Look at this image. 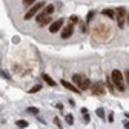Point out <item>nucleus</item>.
Segmentation results:
<instances>
[{
    "instance_id": "obj_26",
    "label": "nucleus",
    "mask_w": 129,
    "mask_h": 129,
    "mask_svg": "<svg viewBox=\"0 0 129 129\" xmlns=\"http://www.w3.org/2000/svg\"><path fill=\"white\" fill-rule=\"evenodd\" d=\"M57 109H60V111H61V109H63V105H61V103H57Z\"/></svg>"
},
{
    "instance_id": "obj_23",
    "label": "nucleus",
    "mask_w": 129,
    "mask_h": 129,
    "mask_svg": "<svg viewBox=\"0 0 129 129\" xmlns=\"http://www.w3.org/2000/svg\"><path fill=\"white\" fill-rule=\"evenodd\" d=\"M54 123H55V124H57V126H58V127H61V123H60V120H58V118H57V117H55V118H54Z\"/></svg>"
},
{
    "instance_id": "obj_22",
    "label": "nucleus",
    "mask_w": 129,
    "mask_h": 129,
    "mask_svg": "<svg viewBox=\"0 0 129 129\" xmlns=\"http://www.w3.org/2000/svg\"><path fill=\"white\" fill-rule=\"evenodd\" d=\"M108 120H109L111 123H112V121H114V114H112V112H111V114L108 115Z\"/></svg>"
},
{
    "instance_id": "obj_14",
    "label": "nucleus",
    "mask_w": 129,
    "mask_h": 129,
    "mask_svg": "<svg viewBox=\"0 0 129 129\" xmlns=\"http://www.w3.org/2000/svg\"><path fill=\"white\" fill-rule=\"evenodd\" d=\"M66 123H68L69 126L74 124V115H72V114H68V115H66Z\"/></svg>"
},
{
    "instance_id": "obj_5",
    "label": "nucleus",
    "mask_w": 129,
    "mask_h": 129,
    "mask_svg": "<svg viewBox=\"0 0 129 129\" xmlns=\"http://www.w3.org/2000/svg\"><path fill=\"white\" fill-rule=\"evenodd\" d=\"M124 15H126V9L123 6H120L117 9V22H118V28L124 26Z\"/></svg>"
},
{
    "instance_id": "obj_24",
    "label": "nucleus",
    "mask_w": 129,
    "mask_h": 129,
    "mask_svg": "<svg viewBox=\"0 0 129 129\" xmlns=\"http://www.w3.org/2000/svg\"><path fill=\"white\" fill-rule=\"evenodd\" d=\"M124 77H126V82L129 83V71H124Z\"/></svg>"
},
{
    "instance_id": "obj_6",
    "label": "nucleus",
    "mask_w": 129,
    "mask_h": 129,
    "mask_svg": "<svg viewBox=\"0 0 129 129\" xmlns=\"http://www.w3.org/2000/svg\"><path fill=\"white\" fill-rule=\"evenodd\" d=\"M61 26H63V19H58V20H55V22H52L49 25V32L55 34V32H58L61 29Z\"/></svg>"
},
{
    "instance_id": "obj_27",
    "label": "nucleus",
    "mask_w": 129,
    "mask_h": 129,
    "mask_svg": "<svg viewBox=\"0 0 129 129\" xmlns=\"http://www.w3.org/2000/svg\"><path fill=\"white\" fill-rule=\"evenodd\" d=\"M124 126H126V127L129 129V121H124Z\"/></svg>"
},
{
    "instance_id": "obj_16",
    "label": "nucleus",
    "mask_w": 129,
    "mask_h": 129,
    "mask_svg": "<svg viewBox=\"0 0 129 129\" xmlns=\"http://www.w3.org/2000/svg\"><path fill=\"white\" fill-rule=\"evenodd\" d=\"M40 89H42V86H40V85H37V86H34V88H31V89H29V92H31V94H34V92H39Z\"/></svg>"
},
{
    "instance_id": "obj_25",
    "label": "nucleus",
    "mask_w": 129,
    "mask_h": 129,
    "mask_svg": "<svg viewBox=\"0 0 129 129\" xmlns=\"http://www.w3.org/2000/svg\"><path fill=\"white\" fill-rule=\"evenodd\" d=\"M82 114H83V115L88 114V109H86V108H82Z\"/></svg>"
},
{
    "instance_id": "obj_7",
    "label": "nucleus",
    "mask_w": 129,
    "mask_h": 129,
    "mask_svg": "<svg viewBox=\"0 0 129 129\" xmlns=\"http://www.w3.org/2000/svg\"><path fill=\"white\" fill-rule=\"evenodd\" d=\"M72 32H74V25H68L66 28L61 31V37L63 39H69L72 36Z\"/></svg>"
},
{
    "instance_id": "obj_17",
    "label": "nucleus",
    "mask_w": 129,
    "mask_h": 129,
    "mask_svg": "<svg viewBox=\"0 0 129 129\" xmlns=\"http://www.w3.org/2000/svg\"><path fill=\"white\" fill-rule=\"evenodd\" d=\"M106 85H108V88H109L111 92H115V89H114V86H112V83H111V80H109V78L106 80Z\"/></svg>"
},
{
    "instance_id": "obj_21",
    "label": "nucleus",
    "mask_w": 129,
    "mask_h": 129,
    "mask_svg": "<svg viewBox=\"0 0 129 129\" xmlns=\"http://www.w3.org/2000/svg\"><path fill=\"white\" fill-rule=\"evenodd\" d=\"M83 120H85V123H86V124L91 121V118H89V115H88V114H85V115H83Z\"/></svg>"
},
{
    "instance_id": "obj_28",
    "label": "nucleus",
    "mask_w": 129,
    "mask_h": 129,
    "mask_svg": "<svg viewBox=\"0 0 129 129\" xmlns=\"http://www.w3.org/2000/svg\"><path fill=\"white\" fill-rule=\"evenodd\" d=\"M124 117H126V118H129V112H124Z\"/></svg>"
},
{
    "instance_id": "obj_10",
    "label": "nucleus",
    "mask_w": 129,
    "mask_h": 129,
    "mask_svg": "<svg viewBox=\"0 0 129 129\" xmlns=\"http://www.w3.org/2000/svg\"><path fill=\"white\" fill-rule=\"evenodd\" d=\"M54 9H55V6H54V5H48V6L45 8L43 14H45V15H48V17H49V15H51V14L54 12Z\"/></svg>"
},
{
    "instance_id": "obj_20",
    "label": "nucleus",
    "mask_w": 129,
    "mask_h": 129,
    "mask_svg": "<svg viewBox=\"0 0 129 129\" xmlns=\"http://www.w3.org/2000/svg\"><path fill=\"white\" fill-rule=\"evenodd\" d=\"M71 25H74V23H78V17H77V15H71Z\"/></svg>"
},
{
    "instance_id": "obj_15",
    "label": "nucleus",
    "mask_w": 129,
    "mask_h": 129,
    "mask_svg": "<svg viewBox=\"0 0 129 129\" xmlns=\"http://www.w3.org/2000/svg\"><path fill=\"white\" fill-rule=\"evenodd\" d=\"M28 112H29V114L37 115V114H39V109H37V108H28Z\"/></svg>"
},
{
    "instance_id": "obj_11",
    "label": "nucleus",
    "mask_w": 129,
    "mask_h": 129,
    "mask_svg": "<svg viewBox=\"0 0 129 129\" xmlns=\"http://www.w3.org/2000/svg\"><path fill=\"white\" fill-rule=\"evenodd\" d=\"M15 124H17V127H20V129H25V127H28V121L26 120H19V121H15Z\"/></svg>"
},
{
    "instance_id": "obj_2",
    "label": "nucleus",
    "mask_w": 129,
    "mask_h": 129,
    "mask_svg": "<svg viewBox=\"0 0 129 129\" xmlns=\"http://www.w3.org/2000/svg\"><path fill=\"white\" fill-rule=\"evenodd\" d=\"M111 80H112V83H114L117 88H118V91H124V80H123V74L118 71V69H115V71H112V75H111Z\"/></svg>"
},
{
    "instance_id": "obj_9",
    "label": "nucleus",
    "mask_w": 129,
    "mask_h": 129,
    "mask_svg": "<svg viewBox=\"0 0 129 129\" xmlns=\"http://www.w3.org/2000/svg\"><path fill=\"white\" fill-rule=\"evenodd\" d=\"M43 80H45V83H46V85H49V86H55V85H57V83H55L48 74H43Z\"/></svg>"
},
{
    "instance_id": "obj_1",
    "label": "nucleus",
    "mask_w": 129,
    "mask_h": 129,
    "mask_svg": "<svg viewBox=\"0 0 129 129\" xmlns=\"http://www.w3.org/2000/svg\"><path fill=\"white\" fill-rule=\"evenodd\" d=\"M72 82L77 85V89L80 91H85V89H89L91 88V82H89V78L88 77H85V75H82V74H75L74 77H72Z\"/></svg>"
},
{
    "instance_id": "obj_13",
    "label": "nucleus",
    "mask_w": 129,
    "mask_h": 129,
    "mask_svg": "<svg viewBox=\"0 0 129 129\" xmlns=\"http://www.w3.org/2000/svg\"><path fill=\"white\" fill-rule=\"evenodd\" d=\"M94 15H95V12H94V11H89V12H88V15H86V22H88V23H91V22H92Z\"/></svg>"
},
{
    "instance_id": "obj_12",
    "label": "nucleus",
    "mask_w": 129,
    "mask_h": 129,
    "mask_svg": "<svg viewBox=\"0 0 129 129\" xmlns=\"http://www.w3.org/2000/svg\"><path fill=\"white\" fill-rule=\"evenodd\" d=\"M102 14H103V15H108V17H111V19H112V17L115 15L112 9H105V11H102Z\"/></svg>"
},
{
    "instance_id": "obj_29",
    "label": "nucleus",
    "mask_w": 129,
    "mask_h": 129,
    "mask_svg": "<svg viewBox=\"0 0 129 129\" xmlns=\"http://www.w3.org/2000/svg\"><path fill=\"white\" fill-rule=\"evenodd\" d=\"M127 22H129V14H127Z\"/></svg>"
},
{
    "instance_id": "obj_3",
    "label": "nucleus",
    "mask_w": 129,
    "mask_h": 129,
    "mask_svg": "<svg viewBox=\"0 0 129 129\" xmlns=\"http://www.w3.org/2000/svg\"><path fill=\"white\" fill-rule=\"evenodd\" d=\"M43 6H45V2H36L34 5L31 6V9H29V11L25 14V19H26V20L32 19V17H34V15H36V14H37V12H39V11L43 8Z\"/></svg>"
},
{
    "instance_id": "obj_4",
    "label": "nucleus",
    "mask_w": 129,
    "mask_h": 129,
    "mask_svg": "<svg viewBox=\"0 0 129 129\" xmlns=\"http://www.w3.org/2000/svg\"><path fill=\"white\" fill-rule=\"evenodd\" d=\"M105 92H106V89H105V83H102V82H97V83L92 86V94L97 95V97L105 95Z\"/></svg>"
},
{
    "instance_id": "obj_18",
    "label": "nucleus",
    "mask_w": 129,
    "mask_h": 129,
    "mask_svg": "<svg viewBox=\"0 0 129 129\" xmlns=\"http://www.w3.org/2000/svg\"><path fill=\"white\" fill-rule=\"evenodd\" d=\"M36 3V0H23V5L25 6H31V5H34Z\"/></svg>"
},
{
    "instance_id": "obj_8",
    "label": "nucleus",
    "mask_w": 129,
    "mask_h": 129,
    "mask_svg": "<svg viewBox=\"0 0 129 129\" xmlns=\"http://www.w3.org/2000/svg\"><path fill=\"white\" fill-rule=\"evenodd\" d=\"M60 85H63L64 88H66V89H69V91H72V92H80L78 89H77V86H74V85H71L69 82H66V80H61V82H60Z\"/></svg>"
},
{
    "instance_id": "obj_19",
    "label": "nucleus",
    "mask_w": 129,
    "mask_h": 129,
    "mask_svg": "<svg viewBox=\"0 0 129 129\" xmlns=\"http://www.w3.org/2000/svg\"><path fill=\"white\" fill-rule=\"evenodd\" d=\"M97 115H99L100 118H105V111L100 108V109H97Z\"/></svg>"
}]
</instances>
